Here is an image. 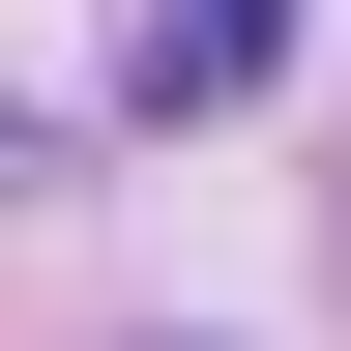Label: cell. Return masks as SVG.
<instances>
[{"label":"cell","mask_w":351,"mask_h":351,"mask_svg":"<svg viewBox=\"0 0 351 351\" xmlns=\"http://www.w3.org/2000/svg\"><path fill=\"white\" fill-rule=\"evenodd\" d=\"M263 29H293V0H176V88H234V59H263Z\"/></svg>","instance_id":"6da1fadb"}]
</instances>
